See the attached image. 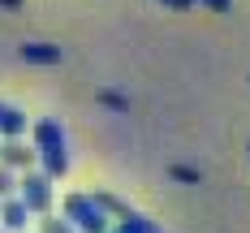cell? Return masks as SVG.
Instances as JSON below:
<instances>
[{
	"mask_svg": "<svg viewBox=\"0 0 250 233\" xmlns=\"http://www.w3.org/2000/svg\"><path fill=\"white\" fill-rule=\"evenodd\" d=\"M22 203L35 207V212H43V207H48V181L30 177V181H26V190H22Z\"/></svg>",
	"mask_w": 250,
	"mask_h": 233,
	"instance_id": "obj_1",
	"label": "cell"
},
{
	"mask_svg": "<svg viewBox=\"0 0 250 233\" xmlns=\"http://www.w3.org/2000/svg\"><path fill=\"white\" fill-rule=\"evenodd\" d=\"M22 61H39V65H56V61H61V48H52V43H22Z\"/></svg>",
	"mask_w": 250,
	"mask_h": 233,
	"instance_id": "obj_2",
	"label": "cell"
},
{
	"mask_svg": "<svg viewBox=\"0 0 250 233\" xmlns=\"http://www.w3.org/2000/svg\"><path fill=\"white\" fill-rule=\"evenodd\" d=\"M43 151H48V169L52 173H65V164H69V160H65V147L52 143V147H43Z\"/></svg>",
	"mask_w": 250,
	"mask_h": 233,
	"instance_id": "obj_3",
	"label": "cell"
},
{
	"mask_svg": "<svg viewBox=\"0 0 250 233\" xmlns=\"http://www.w3.org/2000/svg\"><path fill=\"white\" fill-rule=\"evenodd\" d=\"M0 129H4V134H18V129H22V117H18V112H0Z\"/></svg>",
	"mask_w": 250,
	"mask_h": 233,
	"instance_id": "obj_4",
	"label": "cell"
},
{
	"mask_svg": "<svg viewBox=\"0 0 250 233\" xmlns=\"http://www.w3.org/2000/svg\"><path fill=\"white\" fill-rule=\"evenodd\" d=\"M4 160H9V164H22V160H30V151L18 147V143H9V147H4Z\"/></svg>",
	"mask_w": 250,
	"mask_h": 233,
	"instance_id": "obj_5",
	"label": "cell"
},
{
	"mask_svg": "<svg viewBox=\"0 0 250 233\" xmlns=\"http://www.w3.org/2000/svg\"><path fill=\"white\" fill-rule=\"evenodd\" d=\"M203 4H211L216 13H229V0H203Z\"/></svg>",
	"mask_w": 250,
	"mask_h": 233,
	"instance_id": "obj_6",
	"label": "cell"
},
{
	"mask_svg": "<svg viewBox=\"0 0 250 233\" xmlns=\"http://www.w3.org/2000/svg\"><path fill=\"white\" fill-rule=\"evenodd\" d=\"M164 4H173V9H190V0H164Z\"/></svg>",
	"mask_w": 250,
	"mask_h": 233,
	"instance_id": "obj_7",
	"label": "cell"
},
{
	"mask_svg": "<svg viewBox=\"0 0 250 233\" xmlns=\"http://www.w3.org/2000/svg\"><path fill=\"white\" fill-rule=\"evenodd\" d=\"M121 233H143V229H138V225H121Z\"/></svg>",
	"mask_w": 250,
	"mask_h": 233,
	"instance_id": "obj_8",
	"label": "cell"
},
{
	"mask_svg": "<svg viewBox=\"0 0 250 233\" xmlns=\"http://www.w3.org/2000/svg\"><path fill=\"white\" fill-rule=\"evenodd\" d=\"M4 190H9V177H4V173H0V194H4Z\"/></svg>",
	"mask_w": 250,
	"mask_h": 233,
	"instance_id": "obj_9",
	"label": "cell"
},
{
	"mask_svg": "<svg viewBox=\"0 0 250 233\" xmlns=\"http://www.w3.org/2000/svg\"><path fill=\"white\" fill-rule=\"evenodd\" d=\"M0 4H9V9H18V4H22V0H0Z\"/></svg>",
	"mask_w": 250,
	"mask_h": 233,
	"instance_id": "obj_10",
	"label": "cell"
}]
</instances>
